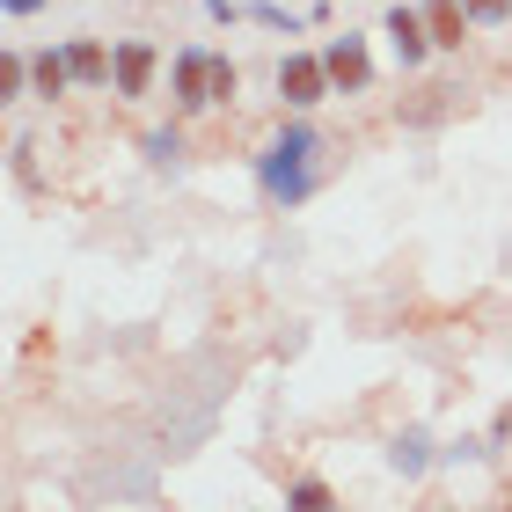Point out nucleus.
Segmentation results:
<instances>
[{
    "mask_svg": "<svg viewBox=\"0 0 512 512\" xmlns=\"http://www.w3.org/2000/svg\"><path fill=\"white\" fill-rule=\"evenodd\" d=\"M322 154H330V139H322L315 118H300V110H286L278 118V132L256 147V191H264V205H278V213H300L315 191H322Z\"/></svg>",
    "mask_w": 512,
    "mask_h": 512,
    "instance_id": "f257e3e1",
    "label": "nucleus"
},
{
    "mask_svg": "<svg viewBox=\"0 0 512 512\" xmlns=\"http://www.w3.org/2000/svg\"><path fill=\"white\" fill-rule=\"evenodd\" d=\"M271 81H278V103L300 110V118L337 96V88H330V66H322V52H278V74H271Z\"/></svg>",
    "mask_w": 512,
    "mask_h": 512,
    "instance_id": "f03ea898",
    "label": "nucleus"
},
{
    "mask_svg": "<svg viewBox=\"0 0 512 512\" xmlns=\"http://www.w3.org/2000/svg\"><path fill=\"white\" fill-rule=\"evenodd\" d=\"M213 44H183V52L169 59V103L176 118H198V110H213Z\"/></svg>",
    "mask_w": 512,
    "mask_h": 512,
    "instance_id": "7ed1b4c3",
    "label": "nucleus"
},
{
    "mask_svg": "<svg viewBox=\"0 0 512 512\" xmlns=\"http://www.w3.org/2000/svg\"><path fill=\"white\" fill-rule=\"evenodd\" d=\"M154 74H161V44L154 37H118V52H110V96L118 103H147Z\"/></svg>",
    "mask_w": 512,
    "mask_h": 512,
    "instance_id": "20e7f679",
    "label": "nucleus"
},
{
    "mask_svg": "<svg viewBox=\"0 0 512 512\" xmlns=\"http://www.w3.org/2000/svg\"><path fill=\"white\" fill-rule=\"evenodd\" d=\"M322 66H330L337 96H366V88H374V44H366L359 30H344V37L322 44Z\"/></svg>",
    "mask_w": 512,
    "mask_h": 512,
    "instance_id": "39448f33",
    "label": "nucleus"
},
{
    "mask_svg": "<svg viewBox=\"0 0 512 512\" xmlns=\"http://www.w3.org/2000/svg\"><path fill=\"white\" fill-rule=\"evenodd\" d=\"M381 37H388V52H395L403 74H417V66L432 59V30H425V8H417V0H395L381 15Z\"/></svg>",
    "mask_w": 512,
    "mask_h": 512,
    "instance_id": "423d86ee",
    "label": "nucleus"
},
{
    "mask_svg": "<svg viewBox=\"0 0 512 512\" xmlns=\"http://www.w3.org/2000/svg\"><path fill=\"white\" fill-rule=\"evenodd\" d=\"M74 59H66V44H59V52H52V44H37V52H30V96L37 103H66V96H74Z\"/></svg>",
    "mask_w": 512,
    "mask_h": 512,
    "instance_id": "0eeeda50",
    "label": "nucleus"
},
{
    "mask_svg": "<svg viewBox=\"0 0 512 512\" xmlns=\"http://www.w3.org/2000/svg\"><path fill=\"white\" fill-rule=\"evenodd\" d=\"M139 161H147V169H161V176H176L183 161H191V132H183V118L139 132Z\"/></svg>",
    "mask_w": 512,
    "mask_h": 512,
    "instance_id": "6e6552de",
    "label": "nucleus"
},
{
    "mask_svg": "<svg viewBox=\"0 0 512 512\" xmlns=\"http://www.w3.org/2000/svg\"><path fill=\"white\" fill-rule=\"evenodd\" d=\"M388 469L403 476V483L432 476V469H439V447H432V432H425V425H403V432L388 439Z\"/></svg>",
    "mask_w": 512,
    "mask_h": 512,
    "instance_id": "1a4fd4ad",
    "label": "nucleus"
},
{
    "mask_svg": "<svg viewBox=\"0 0 512 512\" xmlns=\"http://www.w3.org/2000/svg\"><path fill=\"white\" fill-rule=\"evenodd\" d=\"M417 8H425V30H432V52H461V44H469V8H461V0H417Z\"/></svg>",
    "mask_w": 512,
    "mask_h": 512,
    "instance_id": "9d476101",
    "label": "nucleus"
},
{
    "mask_svg": "<svg viewBox=\"0 0 512 512\" xmlns=\"http://www.w3.org/2000/svg\"><path fill=\"white\" fill-rule=\"evenodd\" d=\"M110 52H118V44H103V37H66V59H74L81 88H110Z\"/></svg>",
    "mask_w": 512,
    "mask_h": 512,
    "instance_id": "9b49d317",
    "label": "nucleus"
},
{
    "mask_svg": "<svg viewBox=\"0 0 512 512\" xmlns=\"http://www.w3.org/2000/svg\"><path fill=\"white\" fill-rule=\"evenodd\" d=\"M286 512H337V491L322 476H293L286 483Z\"/></svg>",
    "mask_w": 512,
    "mask_h": 512,
    "instance_id": "f8f14e48",
    "label": "nucleus"
},
{
    "mask_svg": "<svg viewBox=\"0 0 512 512\" xmlns=\"http://www.w3.org/2000/svg\"><path fill=\"white\" fill-rule=\"evenodd\" d=\"M249 22L256 30H278V37H300L315 15H293V8H278V0H249Z\"/></svg>",
    "mask_w": 512,
    "mask_h": 512,
    "instance_id": "ddd939ff",
    "label": "nucleus"
},
{
    "mask_svg": "<svg viewBox=\"0 0 512 512\" xmlns=\"http://www.w3.org/2000/svg\"><path fill=\"white\" fill-rule=\"evenodd\" d=\"M15 96H30V52H0V103H15Z\"/></svg>",
    "mask_w": 512,
    "mask_h": 512,
    "instance_id": "4468645a",
    "label": "nucleus"
},
{
    "mask_svg": "<svg viewBox=\"0 0 512 512\" xmlns=\"http://www.w3.org/2000/svg\"><path fill=\"white\" fill-rule=\"evenodd\" d=\"M235 96H242V66H235V59L220 52V59H213V110H227Z\"/></svg>",
    "mask_w": 512,
    "mask_h": 512,
    "instance_id": "2eb2a0df",
    "label": "nucleus"
},
{
    "mask_svg": "<svg viewBox=\"0 0 512 512\" xmlns=\"http://www.w3.org/2000/svg\"><path fill=\"white\" fill-rule=\"evenodd\" d=\"M461 8H469L476 30H505V22H512V0H461Z\"/></svg>",
    "mask_w": 512,
    "mask_h": 512,
    "instance_id": "dca6fc26",
    "label": "nucleus"
},
{
    "mask_svg": "<svg viewBox=\"0 0 512 512\" xmlns=\"http://www.w3.org/2000/svg\"><path fill=\"white\" fill-rule=\"evenodd\" d=\"M491 439H454V447H439V469H461V461H483Z\"/></svg>",
    "mask_w": 512,
    "mask_h": 512,
    "instance_id": "f3484780",
    "label": "nucleus"
},
{
    "mask_svg": "<svg viewBox=\"0 0 512 512\" xmlns=\"http://www.w3.org/2000/svg\"><path fill=\"white\" fill-rule=\"evenodd\" d=\"M205 15H213V22H227V30H235V22H249V8H242V0H205Z\"/></svg>",
    "mask_w": 512,
    "mask_h": 512,
    "instance_id": "a211bd4d",
    "label": "nucleus"
},
{
    "mask_svg": "<svg viewBox=\"0 0 512 512\" xmlns=\"http://www.w3.org/2000/svg\"><path fill=\"white\" fill-rule=\"evenodd\" d=\"M44 8V0H0V15H8V22H22V15H37Z\"/></svg>",
    "mask_w": 512,
    "mask_h": 512,
    "instance_id": "6ab92c4d",
    "label": "nucleus"
},
{
    "mask_svg": "<svg viewBox=\"0 0 512 512\" xmlns=\"http://www.w3.org/2000/svg\"><path fill=\"white\" fill-rule=\"evenodd\" d=\"M498 512H512V505H498Z\"/></svg>",
    "mask_w": 512,
    "mask_h": 512,
    "instance_id": "aec40b11",
    "label": "nucleus"
}]
</instances>
